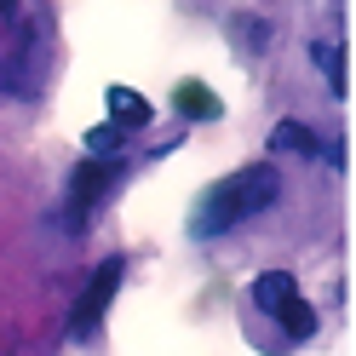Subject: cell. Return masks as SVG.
Returning a JSON list of instances; mask_svg holds the SVG:
<instances>
[{
  "label": "cell",
  "mask_w": 356,
  "mask_h": 356,
  "mask_svg": "<svg viewBox=\"0 0 356 356\" xmlns=\"http://www.w3.org/2000/svg\"><path fill=\"white\" fill-rule=\"evenodd\" d=\"M115 144H121V132L109 127V121L86 132V155H92V161H109V149H115Z\"/></svg>",
  "instance_id": "obj_10"
},
{
  "label": "cell",
  "mask_w": 356,
  "mask_h": 356,
  "mask_svg": "<svg viewBox=\"0 0 356 356\" xmlns=\"http://www.w3.org/2000/svg\"><path fill=\"white\" fill-rule=\"evenodd\" d=\"M276 327H282V345H305L310 333H316V310L293 293L287 305H276Z\"/></svg>",
  "instance_id": "obj_6"
},
{
  "label": "cell",
  "mask_w": 356,
  "mask_h": 356,
  "mask_svg": "<svg viewBox=\"0 0 356 356\" xmlns=\"http://www.w3.org/2000/svg\"><path fill=\"white\" fill-rule=\"evenodd\" d=\"M293 293H299V282L287 276V270H264V276L253 282V305L264 310V316H276V305H287Z\"/></svg>",
  "instance_id": "obj_8"
},
{
  "label": "cell",
  "mask_w": 356,
  "mask_h": 356,
  "mask_svg": "<svg viewBox=\"0 0 356 356\" xmlns=\"http://www.w3.org/2000/svg\"><path fill=\"white\" fill-rule=\"evenodd\" d=\"M276 195H282L276 167H270V161H253V167H241V172H230V178H218V184L202 190V202H195V213H190V236H195V241L230 236L236 225L270 213Z\"/></svg>",
  "instance_id": "obj_1"
},
{
  "label": "cell",
  "mask_w": 356,
  "mask_h": 356,
  "mask_svg": "<svg viewBox=\"0 0 356 356\" xmlns=\"http://www.w3.org/2000/svg\"><path fill=\"white\" fill-rule=\"evenodd\" d=\"M310 58H316L322 70H327L333 92H345V58H339V47H322V40H316V47H310Z\"/></svg>",
  "instance_id": "obj_9"
},
{
  "label": "cell",
  "mask_w": 356,
  "mask_h": 356,
  "mask_svg": "<svg viewBox=\"0 0 356 356\" xmlns=\"http://www.w3.org/2000/svg\"><path fill=\"white\" fill-rule=\"evenodd\" d=\"M109 184H115V161H92V155H86L70 172V225H86V213L109 195Z\"/></svg>",
  "instance_id": "obj_3"
},
{
  "label": "cell",
  "mask_w": 356,
  "mask_h": 356,
  "mask_svg": "<svg viewBox=\"0 0 356 356\" xmlns=\"http://www.w3.org/2000/svg\"><path fill=\"white\" fill-rule=\"evenodd\" d=\"M121 276H127V259H104L98 270H92V282H86V293L75 299V316H70L75 339H92V327L104 322V310H109V299H115Z\"/></svg>",
  "instance_id": "obj_2"
},
{
  "label": "cell",
  "mask_w": 356,
  "mask_h": 356,
  "mask_svg": "<svg viewBox=\"0 0 356 356\" xmlns=\"http://www.w3.org/2000/svg\"><path fill=\"white\" fill-rule=\"evenodd\" d=\"M270 155H322V138L299 121H276L270 127Z\"/></svg>",
  "instance_id": "obj_7"
},
{
  "label": "cell",
  "mask_w": 356,
  "mask_h": 356,
  "mask_svg": "<svg viewBox=\"0 0 356 356\" xmlns=\"http://www.w3.org/2000/svg\"><path fill=\"white\" fill-rule=\"evenodd\" d=\"M172 104H178L184 121H218V115H225V104H218V92L207 81H178L172 86Z\"/></svg>",
  "instance_id": "obj_5"
},
{
  "label": "cell",
  "mask_w": 356,
  "mask_h": 356,
  "mask_svg": "<svg viewBox=\"0 0 356 356\" xmlns=\"http://www.w3.org/2000/svg\"><path fill=\"white\" fill-rule=\"evenodd\" d=\"M104 104H109V127H115V132H144L149 115H155L149 98H144V92H132V86H109Z\"/></svg>",
  "instance_id": "obj_4"
}]
</instances>
